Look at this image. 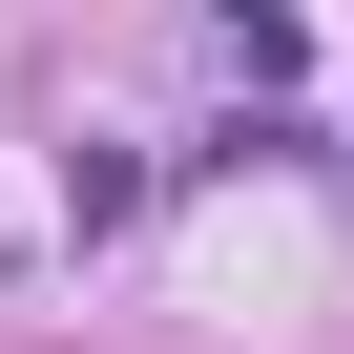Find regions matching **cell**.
Masks as SVG:
<instances>
[{
	"label": "cell",
	"mask_w": 354,
	"mask_h": 354,
	"mask_svg": "<svg viewBox=\"0 0 354 354\" xmlns=\"http://www.w3.org/2000/svg\"><path fill=\"white\" fill-rule=\"evenodd\" d=\"M125 209H146V146H125V125H84V146H63V230H84V250H104V230H125Z\"/></svg>",
	"instance_id": "1"
},
{
	"label": "cell",
	"mask_w": 354,
	"mask_h": 354,
	"mask_svg": "<svg viewBox=\"0 0 354 354\" xmlns=\"http://www.w3.org/2000/svg\"><path fill=\"white\" fill-rule=\"evenodd\" d=\"M209 63H230V84H292L313 42H292V0H230V21H209Z\"/></svg>",
	"instance_id": "2"
}]
</instances>
